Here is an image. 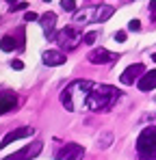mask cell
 Listing matches in <instances>:
<instances>
[{
	"label": "cell",
	"instance_id": "obj_10",
	"mask_svg": "<svg viewBox=\"0 0 156 160\" xmlns=\"http://www.w3.org/2000/svg\"><path fill=\"white\" fill-rule=\"evenodd\" d=\"M137 87H139V91H154V89H156V69L145 72V74L139 78Z\"/></svg>",
	"mask_w": 156,
	"mask_h": 160
},
{
	"label": "cell",
	"instance_id": "obj_13",
	"mask_svg": "<svg viewBox=\"0 0 156 160\" xmlns=\"http://www.w3.org/2000/svg\"><path fill=\"white\" fill-rule=\"evenodd\" d=\"M113 13H115V7H111V4H102L100 9H96V22H106Z\"/></svg>",
	"mask_w": 156,
	"mask_h": 160
},
{
	"label": "cell",
	"instance_id": "obj_19",
	"mask_svg": "<svg viewBox=\"0 0 156 160\" xmlns=\"http://www.w3.org/2000/svg\"><path fill=\"white\" fill-rule=\"evenodd\" d=\"M24 20H26V22H35V20H39V15H37L35 11H26V13H24Z\"/></svg>",
	"mask_w": 156,
	"mask_h": 160
},
{
	"label": "cell",
	"instance_id": "obj_22",
	"mask_svg": "<svg viewBox=\"0 0 156 160\" xmlns=\"http://www.w3.org/2000/svg\"><path fill=\"white\" fill-rule=\"evenodd\" d=\"M141 28V22L139 20H130L128 22V30H139Z\"/></svg>",
	"mask_w": 156,
	"mask_h": 160
},
{
	"label": "cell",
	"instance_id": "obj_25",
	"mask_svg": "<svg viewBox=\"0 0 156 160\" xmlns=\"http://www.w3.org/2000/svg\"><path fill=\"white\" fill-rule=\"evenodd\" d=\"M7 2H9V4H15V2H18V0H7Z\"/></svg>",
	"mask_w": 156,
	"mask_h": 160
},
{
	"label": "cell",
	"instance_id": "obj_8",
	"mask_svg": "<svg viewBox=\"0 0 156 160\" xmlns=\"http://www.w3.org/2000/svg\"><path fill=\"white\" fill-rule=\"evenodd\" d=\"M39 24L41 28L46 30V37L52 39V41H56V32H54V24H56V15L48 11V13H44V15H39Z\"/></svg>",
	"mask_w": 156,
	"mask_h": 160
},
{
	"label": "cell",
	"instance_id": "obj_1",
	"mask_svg": "<svg viewBox=\"0 0 156 160\" xmlns=\"http://www.w3.org/2000/svg\"><path fill=\"white\" fill-rule=\"evenodd\" d=\"M119 98V91L111 84H100V87H93L89 91V95L85 98V108L93 110V112H100V110H108L117 102Z\"/></svg>",
	"mask_w": 156,
	"mask_h": 160
},
{
	"label": "cell",
	"instance_id": "obj_17",
	"mask_svg": "<svg viewBox=\"0 0 156 160\" xmlns=\"http://www.w3.org/2000/svg\"><path fill=\"white\" fill-rule=\"evenodd\" d=\"M93 11L89 9V11H82V13H78L76 15V22H82V24H87V20H89V15H91Z\"/></svg>",
	"mask_w": 156,
	"mask_h": 160
},
{
	"label": "cell",
	"instance_id": "obj_6",
	"mask_svg": "<svg viewBox=\"0 0 156 160\" xmlns=\"http://www.w3.org/2000/svg\"><path fill=\"white\" fill-rule=\"evenodd\" d=\"M115 58H119V54L108 52L106 48H96V50H91V52L87 54V61L93 63V65H104V63H111Z\"/></svg>",
	"mask_w": 156,
	"mask_h": 160
},
{
	"label": "cell",
	"instance_id": "obj_20",
	"mask_svg": "<svg viewBox=\"0 0 156 160\" xmlns=\"http://www.w3.org/2000/svg\"><path fill=\"white\" fill-rule=\"evenodd\" d=\"M26 7H28V2H15V4H11V11H24Z\"/></svg>",
	"mask_w": 156,
	"mask_h": 160
},
{
	"label": "cell",
	"instance_id": "obj_3",
	"mask_svg": "<svg viewBox=\"0 0 156 160\" xmlns=\"http://www.w3.org/2000/svg\"><path fill=\"white\" fill-rule=\"evenodd\" d=\"M85 37L78 32V30H74V28H63V30H59L56 32V41H59V46L65 50V52H70V50H74L78 43L82 41Z\"/></svg>",
	"mask_w": 156,
	"mask_h": 160
},
{
	"label": "cell",
	"instance_id": "obj_11",
	"mask_svg": "<svg viewBox=\"0 0 156 160\" xmlns=\"http://www.w3.org/2000/svg\"><path fill=\"white\" fill-rule=\"evenodd\" d=\"M65 61H67V56L63 52H59V50H48V52L44 54V63L50 65V67H59V65H63Z\"/></svg>",
	"mask_w": 156,
	"mask_h": 160
},
{
	"label": "cell",
	"instance_id": "obj_9",
	"mask_svg": "<svg viewBox=\"0 0 156 160\" xmlns=\"http://www.w3.org/2000/svg\"><path fill=\"white\" fill-rule=\"evenodd\" d=\"M35 132L30 126H22V128H18V130H13V132H9L4 138H2V143H0V149L2 147H7V145H11L13 141H20V138H26V136H30V134Z\"/></svg>",
	"mask_w": 156,
	"mask_h": 160
},
{
	"label": "cell",
	"instance_id": "obj_5",
	"mask_svg": "<svg viewBox=\"0 0 156 160\" xmlns=\"http://www.w3.org/2000/svg\"><path fill=\"white\" fill-rule=\"evenodd\" d=\"M82 154H85L82 145H78V143H65L56 152V160H80Z\"/></svg>",
	"mask_w": 156,
	"mask_h": 160
},
{
	"label": "cell",
	"instance_id": "obj_24",
	"mask_svg": "<svg viewBox=\"0 0 156 160\" xmlns=\"http://www.w3.org/2000/svg\"><path fill=\"white\" fill-rule=\"evenodd\" d=\"M150 11H156V0H152V2H150Z\"/></svg>",
	"mask_w": 156,
	"mask_h": 160
},
{
	"label": "cell",
	"instance_id": "obj_16",
	"mask_svg": "<svg viewBox=\"0 0 156 160\" xmlns=\"http://www.w3.org/2000/svg\"><path fill=\"white\" fill-rule=\"evenodd\" d=\"M61 7L65 11H76V2L74 0H61Z\"/></svg>",
	"mask_w": 156,
	"mask_h": 160
},
{
	"label": "cell",
	"instance_id": "obj_14",
	"mask_svg": "<svg viewBox=\"0 0 156 160\" xmlns=\"http://www.w3.org/2000/svg\"><path fill=\"white\" fill-rule=\"evenodd\" d=\"M15 48H18V41H15L11 35H4V37L0 39V50H2V52H13Z\"/></svg>",
	"mask_w": 156,
	"mask_h": 160
},
{
	"label": "cell",
	"instance_id": "obj_15",
	"mask_svg": "<svg viewBox=\"0 0 156 160\" xmlns=\"http://www.w3.org/2000/svg\"><path fill=\"white\" fill-rule=\"evenodd\" d=\"M96 39H98V32H96V30H91V32H87V35H85V39H82V41H85L87 46H93V43H96Z\"/></svg>",
	"mask_w": 156,
	"mask_h": 160
},
{
	"label": "cell",
	"instance_id": "obj_27",
	"mask_svg": "<svg viewBox=\"0 0 156 160\" xmlns=\"http://www.w3.org/2000/svg\"><path fill=\"white\" fill-rule=\"evenodd\" d=\"M44 2H50V0H44Z\"/></svg>",
	"mask_w": 156,
	"mask_h": 160
},
{
	"label": "cell",
	"instance_id": "obj_26",
	"mask_svg": "<svg viewBox=\"0 0 156 160\" xmlns=\"http://www.w3.org/2000/svg\"><path fill=\"white\" fill-rule=\"evenodd\" d=\"M152 61H156V54H152Z\"/></svg>",
	"mask_w": 156,
	"mask_h": 160
},
{
	"label": "cell",
	"instance_id": "obj_4",
	"mask_svg": "<svg viewBox=\"0 0 156 160\" xmlns=\"http://www.w3.org/2000/svg\"><path fill=\"white\" fill-rule=\"evenodd\" d=\"M41 149H44V143H28L22 149H18V152H13L11 156H7L4 160H33L35 156L41 154Z\"/></svg>",
	"mask_w": 156,
	"mask_h": 160
},
{
	"label": "cell",
	"instance_id": "obj_7",
	"mask_svg": "<svg viewBox=\"0 0 156 160\" xmlns=\"http://www.w3.org/2000/svg\"><path fill=\"white\" fill-rule=\"evenodd\" d=\"M145 74V65L143 63H134V65H130L124 69V74L119 76L122 80V84H134V80L139 78V76H143Z\"/></svg>",
	"mask_w": 156,
	"mask_h": 160
},
{
	"label": "cell",
	"instance_id": "obj_28",
	"mask_svg": "<svg viewBox=\"0 0 156 160\" xmlns=\"http://www.w3.org/2000/svg\"><path fill=\"white\" fill-rule=\"evenodd\" d=\"M132 2H134V0H132Z\"/></svg>",
	"mask_w": 156,
	"mask_h": 160
},
{
	"label": "cell",
	"instance_id": "obj_21",
	"mask_svg": "<svg viewBox=\"0 0 156 160\" xmlns=\"http://www.w3.org/2000/svg\"><path fill=\"white\" fill-rule=\"evenodd\" d=\"M115 41H117V43H124V41H126V32H124V30H117V32H115Z\"/></svg>",
	"mask_w": 156,
	"mask_h": 160
},
{
	"label": "cell",
	"instance_id": "obj_18",
	"mask_svg": "<svg viewBox=\"0 0 156 160\" xmlns=\"http://www.w3.org/2000/svg\"><path fill=\"white\" fill-rule=\"evenodd\" d=\"M111 138H113L111 134H106V136H102V141H98V147H100V149H106V147L111 145Z\"/></svg>",
	"mask_w": 156,
	"mask_h": 160
},
{
	"label": "cell",
	"instance_id": "obj_12",
	"mask_svg": "<svg viewBox=\"0 0 156 160\" xmlns=\"http://www.w3.org/2000/svg\"><path fill=\"white\" fill-rule=\"evenodd\" d=\"M15 106H18V98H15L13 93H2V95H0V115L13 110Z\"/></svg>",
	"mask_w": 156,
	"mask_h": 160
},
{
	"label": "cell",
	"instance_id": "obj_2",
	"mask_svg": "<svg viewBox=\"0 0 156 160\" xmlns=\"http://www.w3.org/2000/svg\"><path fill=\"white\" fill-rule=\"evenodd\" d=\"M137 152L143 158L156 156V126H150V128H145L143 132L139 134V138H137Z\"/></svg>",
	"mask_w": 156,
	"mask_h": 160
},
{
	"label": "cell",
	"instance_id": "obj_23",
	"mask_svg": "<svg viewBox=\"0 0 156 160\" xmlns=\"http://www.w3.org/2000/svg\"><path fill=\"white\" fill-rule=\"evenodd\" d=\"M11 67H13V69H24V63H22L20 58H13V61H11Z\"/></svg>",
	"mask_w": 156,
	"mask_h": 160
}]
</instances>
